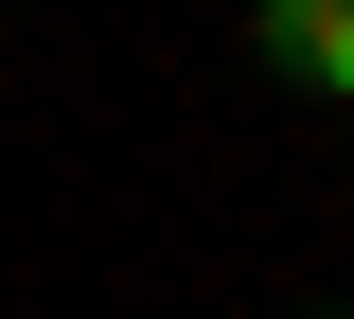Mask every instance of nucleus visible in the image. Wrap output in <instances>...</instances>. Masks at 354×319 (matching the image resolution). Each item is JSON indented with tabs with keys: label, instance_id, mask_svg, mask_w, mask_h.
<instances>
[{
	"label": "nucleus",
	"instance_id": "f257e3e1",
	"mask_svg": "<svg viewBox=\"0 0 354 319\" xmlns=\"http://www.w3.org/2000/svg\"><path fill=\"white\" fill-rule=\"evenodd\" d=\"M248 53L283 71V89L354 107V0H248Z\"/></svg>",
	"mask_w": 354,
	"mask_h": 319
},
{
	"label": "nucleus",
	"instance_id": "f03ea898",
	"mask_svg": "<svg viewBox=\"0 0 354 319\" xmlns=\"http://www.w3.org/2000/svg\"><path fill=\"white\" fill-rule=\"evenodd\" d=\"M301 319H354V302H301Z\"/></svg>",
	"mask_w": 354,
	"mask_h": 319
}]
</instances>
